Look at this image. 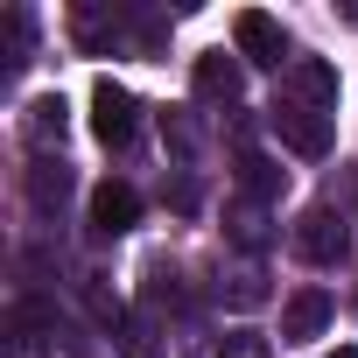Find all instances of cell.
I'll return each instance as SVG.
<instances>
[{"label": "cell", "mask_w": 358, "mask_h": 358, "mask_svg": "<svg viewBox=\"0 0 358 358\" xmlns=\"http://www.w3.org/2000/svg\"><path fill=\"white\" fill-rule=\"evenodd\" d=\"M134 127H141L134 92H127V85H113V78H99V85H92V134H99L106 148H127V141H134Z\"/></svg>", "instance_id": "obj_1"}, {"label": "cell", "mask_w": 358, "mask_h": 358, "mask_svg": "<svg viewBox=\"0 0 358 358\" xmlns=\"http://www.w3.org/2000/svg\"><path fill=\"white\" fill-rule=\"evenodd\" d=\"M232 43H239V57H253V64H281V50H288L281 22H274V15H260V8H246V15L232 22Z\"/></svg>", "instance_id": "obj_2"}, {"label": "cell", "mask_w": 358, "mask_h": 358, "mask_svg": "<svg viewBox=\"0 0 358 358\" xmlns=\"http://www.w3.org/2000/svg\"><path fill=\"white\" fill-rule=\"evenodd\" d=\"M134 218H141V197H134V183H99V190H92V225H99L106 239L134 232Z\"/></svg>", "instance_id": "obj_3"}, {"label": "cell", "mask_w": 358, "mask_h": 358, "mask_svg": "<svg viewBox=\"0 0 358 358\" xmlns=\"http://www.w3.org/2000/svg\"><path fill=\"white\" fill-rule=\"evenodd\" d=\"M295 253H302V260H316V267H330V260L344 253V218L316 204V211L302 218V232H295Z\"/></svg>", "instance_id": "obj_4"}, {"label": "cell", "mask_w": 358, "mask_h": 358, "mask_svg": "<svg viewBox=\"0 0 358 358\" xmlns=\"http://www.w3.org/2000/svg\"><path fill=\"white\" fill-rule=\"evenodd\" d=\"M323 323H330V295H323V288H302V295L281 309V337H288V344H309Z\"/></svg>", "instance_id": "obj_5"}, {"label": "cell", "mask_w": 358, "mask_h": 358, "mask_svg": "<svg viewBox=\"0 0 358 358\" xmlns=\"http://www.w3.org/2000/svg\"><path fill=\"white\" fill-rule=\"evenodd\" d=\"M274 127H281V141L295 155H323V141H330V127L316 113H295V106H274Z\"/></svg>", "instance_id": "obj_6"}, {"label": "cell", "mask_w": 358, "mask_h": 358, "mask_svg": "<svg viewBox=\"0 0 358 358\" xmlns=\"http://www.w3.org/2000/svg\"><path fill=\"white\" fill-rule=\"evenodd\" d=\"M197 92H204V99H239V64H232L225 50L197 57Z\"/></svg>", "instance_id": "obj_7"}, {"label": "cell", "mask_w": 358, "mask_h": 358, "mask_svg": "<svg viewBox=\"0 0 358 358\" xmlns=\"http://www.w3.org/2000/svg\"><path fill=\"white\" fill-rule=\"evenodd\" d=\"M22 134H29L36 148H50V141H64V99H57V92H43V99H29V120H22Z\"/></svg>", "instance_id": "obj_8"}, {"label": "cell", "mask_w": 358, "mask_h": 358, "mask_svg": "<svg viewBox=\"0 0 358 358\" xmlns=\"http://www.w3.org/2000/svg\"><path fill=\"white\" fill-rule=\"evenodd\" d=\"M29 190H36V204H43V211H50V204H64V190H71V169L43 155V162H36V176H29Z\"/></svg>", "instance_id": "obj_9"}, {"label": "cell", "mask_w": 358, "mask_h": 358, "mask_svg": "<svg viewBox=\"0 0 358 358\" xmlns=\"http://www.w3.org/2000/svg\"><path fill=\"white\" fill-rule=\"evenodd\" d=\"M295 85H302L316 106H330V99H337V71H330V64H295Z\"/></svg>", "instance_id": "obj_10"}, {"label": "cell", "mask_w": 358, "mask_h": 358, "mask_svg": "<svg viewBox=\"0 0 358 358\" xmlns=\"http://www.w3.org/2000/svg\"><path fill=\"white\" fill-rule=\"evenodd\" d=\"M211 358H267V337H260V330H225Z\"/></svg>", "instance_id": "obj_11"}, {"label": "cell", "mask_w": 358, "mask_h": 358, "mask_svg": "<svg viewBox=\"0 0 358 358\" xmlns=\"http://www.w3.org/2000/svg\"><path fill=\"white\" fill-rule=\"evenodd\" d=\"M239 169H246V176H239V183H246L253 197H274V190H281V176H274V162H260V155H246Z\"/></svg>", "instance_id": "obj_12"}, {"label": "cell", "mask_w": 358, "mask_h": 358, "mask_svg": "<svg viewBox=\"0 0 358 358\" xmlns=\"http://www.w3.org/2000/svg\"><path fill=\"white\" fill-rule=\"evenodd\" d=\"M120 351H127V358H155V344H148V330H141L134 316H120Z\"/></svg>", "instance_id": "obj_13"}, {"label": "cell", "mask_w": 358, "mask_h": 358, "mask_svg": "<svg viewBox=\"0 0 358 358\" xmlns=\"http://www.w3.org/2000/svg\"><path fill=\"white\" fill-rule=\"evenodd\" d=\"M330 358H358V344H344V351H330Z\"/></svg>", "instance_id": "obj_14"}]
</instances>
